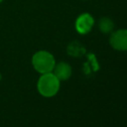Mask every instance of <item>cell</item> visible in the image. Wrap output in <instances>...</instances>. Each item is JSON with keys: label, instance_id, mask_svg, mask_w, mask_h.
Returning <instances> with one entry per match:
<instances>
[{"label": "cell", "instance_id": "3", "mask_svg": "<svg viewBox=\"0 0 127 127\" xmlns=\"http://www.w3.org/2000/svg\"><path fill=\"white\" fill-rule=\"evenodd\" d=\"M110 46L117 51H127V30L120 29L113 32L109 38Z\"/></svg>", "mask_w": 127, "mask_h": 127}, {"label": "cell", "instance_id": "7", "mask_svg": "<svg viewBox=\"0 0 127 127\" xmlns=\"http://www.w3.org/2000/svg\"><path fill=\"white\" fill-rule=\"evenodd\" d=\"M98 28L99 30L104 33V34H108L110 33L113 28H114V23L113 21L110 19V18H107V17H103L99 20L98 22Z\"/></svg>", "mask_w": 127, "mask_h": 127}, {"label": "cell", "instance_id": "9", "mask_svg": "<svg viewBox=\"0 0 127 127\" xmlns=\"http://www.w3.org/2000/svg\"><path fill=\"white\" fill-rule=\"evenodd\" d=\"M84 73L85 74H88L89 73V65H88V63H86V64H84Z\"/></svg>", "mask_w": 127, "mask_h": 127}, {"label": "cell", "instance_id": "5", "mask_svg": "<svg viewBox=\"0 0 127 127\" xmlns=\"http://www.w3.org/2000/svg\"><path fill=\"white\" fill-rule=\"evenodd\" d=\"M54 74L59 80H66L71 75V66L67 63H60L54 67Z\"/></svg>", "mask_w": 127, "mask_h": 127}, {"label": "cell", "instance_id": "8", "mask_svg": "<svg viewBox=\"0 0 127 127\" xmlns=\"http://www.w3.org/2000/svg\"><path fill=\"white\" fill-rule=\"evenodd\" d=\"M88 59H89V61L91 62V65H92V68H93V70L94 71H96L98 68H99V66H98V64H97V61H96V58H95V56L94 55H92V54H88Z\"/></svg>", "mask_w": 127, "mask_h": 127}, {"label": "cell", "instance_id": "4", "mask_svg": "<svg viewBox=\"0 0 127 127\" xmlns=\"http://www.w3.org/2000/svg\"><path fill=\"white\" fill-rule=\"evenodd\" d=\"M93 24H94V20L92 16L88 13H83L77 17L75 21V29L77 33L84 35L90 32Z\"/></svg>", "mask_w": 127, "mask_h": 127}, {"label": "cell", "instance_id": "10", "mask_svg": "<svg viewBox=\"0 0 127 127\" xmlns=\"http://www.w3.org/2000/svg\"><path fill=\"white\" fill-rule=\"evenodd\" d=\"M1 1H2V0H0V2H1Z\"/></svg>", "mask_w": 127, "mask_h": 127}, {"label": "cell", "instance_id": "1", "mask_svg": "<svg viewBox=\"0 0 127 127\" xmlns=\"http://www.w3.org/2000/svg\"><path fill=\"white\" fill-rule=\"evenodd\" d=\"M38 91L45 97H52L57 94L60 89V80L52 72L43 73L38 80Z\"/></svg>", "mask_w": 127, "mask_h": 127}, {"label": "cell", "instance_id": "6", "mask_svg": "<svg viewBox=\"0 0 127 127\" xmlns=\"http://www.w3.org/2000/svg\"><path fill=\"white\" fill-rule=\"evenodd\" d=\"M66 52H67V54L69 56L75 57V58L81 57L86 53L84 47L77 41H73L70 44H68V46L66 48Z\"/></svg>", "mask_w": 127, "mask_h": 127}, {"label": "cell", "instance_id": "2", "mask_svg": "<svg viewBox=\"0 0 127 127\" xmlns=\"http://www.w3.org/2000/svg\"><path fill=\"white\" fill-rule=\"evenodd\" d=\"M34 68L40 73L51 72L55 67V59L53 55L47 51H39L32 58Z\"/></svg>", "mask_w": 127, "mask_h": 127}]
</instances>
